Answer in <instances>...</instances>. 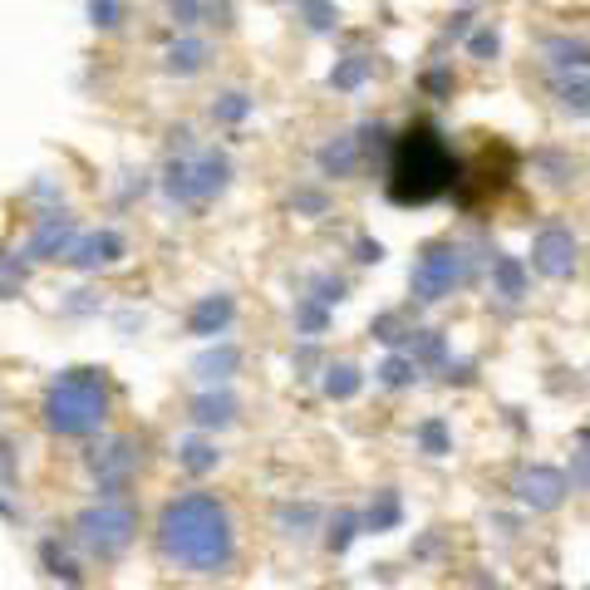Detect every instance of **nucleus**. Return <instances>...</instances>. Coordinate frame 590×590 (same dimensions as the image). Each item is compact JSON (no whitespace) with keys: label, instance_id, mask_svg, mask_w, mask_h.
Returning <instances> with one entry per match:
<instances>
[{"label":"nucleus","instance_id":"nucleus-1","mask_svg":"<svg viewBox=\"0 0 590 590\" xmlns=\"http://www.w3.org/2000/svg\"><path fill=\"white\" fill-rule=\"evenodd\" d=\"M157 542H163L167 561H177L183 571H197V576L227 571L231 556H237L231 516L207 492H187V498L167 502L163 522H157Z\"/></svg>","mask_w":590,"mask_h":590},{"label":"nucleus","instance_id":"nucleus-2","mask_svg":"<svg viewBox=\"0 0 590 590\" xmlns=\"http://www.w3.org/2000/svg\"><path fill=\"white\" fill-rule=\"evenodd\" d=\"M448 187H458V163H452L448 143L438 139V129L418 123L394 143V167H389V197L398 207H424L442 197Z\"/></svg>","mask_w":590,"mask_h":590},{"label":"nucleus","instance_id":"nucleus-3","mask_svg":"<svg viewBox=\"0 0 590 590\" xmlns=\"http://www.w3.org/2000/svg\"><path fill=\"white\" fill-rule=\"evenodd\" d=\"M109 418V379L99 369H69L45 394V424L65 438H89Z\"/></svg>","mask_w":590,"mask_h":590},{"label":"nucleus","instance_id":"nucleus-4","mask_svg":"<svg viewBox=\"0 0 590 590\" xmlns=\"http://www.w3.org/2000/svg\"><path fill=\"white\" fill-rule=\"evenodd\" d=\"M74 532H79V546L94 556H119L129 551L133 532H139V516L129 507H119V502H99V507L79 512V522H74Z\"/></svg>","mask_w":590,"mask_h":590},{"label":"nucleus","instance_id":"nucleus-5","mask_svg":"<svg viewBox=\"0 0 590 590\" xmlns=\"http://www.w3.org/2000/svg\"><path fill=\"white\" fill-rule=\"evenodd\" d=\"M458 281H462V251L448 247V241L424 247V256H418V266H414V295L418 301H442Z\"/></svg>","mask_w":590,"mask_h":590},{"label":"nucleus","instance_id":"nucleus-6","mask_svg":"<svg viewBox=\"0 0 590 590\" xmlns=\"http://www.w3.org/2000/svg\"><path fill=\"white\" fill-rule=\"evenodd\" d=\"M227 183V163L221 157H197V163H173V177H167V193L183 197V203H203V197L221 193Z\"/></svg>","mask_w":590,"mask_h":590},{"label":"nucleus","instance_id":"nucleus-7","mask_svg":"<svg viewBox=\"0 0 590 590\" xmlns=\"http://www.w3.org/2000/svg\"><path fill=\"white\" fill-rule=\"evenodd\" d=\"M576 256H581V247H576V237L566 227H546L542 237L532 241V266L542 271V276L551 281H566L576 271Z\"/></svg>","mask_w":590,"mask_h":590},{"label":"nucleus","instance_id":"nucleus-8","mask_svg":"<svg viewBox=\"0 0 590 590\" xmlns=\"http://www.w3.org/2000/svg\"><path fill=\"white\" fill-rule=\"evenodd\" d=\"M516 498H522L526 507H536V512L561 507V498H566V472H556V468H526L522 478H516Z\"/></svg>","mask_w":590,"mask_h":590},{"label":"nucleus","instance_id":"nucleus-9","mask_svg":"<svg viewBox=\"0 0 590 590\" xmlns=\"http://www.w3.org/2000/svg\"><path fill=\"white\" fill-rule=\"evenodd\" d=\"M129 468H133V448H129V442H113L103 458H94V472H99L103 488H119V482L129 478Z\"/></svg>","mask_w":590,"mask_h":590},{"label":"nucleus","instance_id":"nucleus-10","mask_svg":"<svg viewBox=\"0 0 590 590\" xmlns=\"http://www.w3.org/2000/svg\"><path fill=\"white\" fill-rule=\"evenodd\" d=\"M227 320H231V301L227 295H207V301L193 310V335H217Z\"/></svg>","mask_w":590,"mask_h":590},{"label":"nucleus","instance_id":"nucleus-11","mask_svg":"<svg viewBox=\"0 0 590 590\" xmlns=\"http://www.w3.org/2000/svg\"><path fill=\"white\" fill-rule=\"evenodd\" d=\"M492 286H498L502 301H522V295H526V271H522V261L502 256L498 266H492Z\"/></svg>","mask_w":590,"mask_h":590},{"label":"nucleus","instance_id":"nucleus-12","mask_svg":"<svg viewBox=\"0 0 590 590\" xmlns=\"http://www.w3.org/2000/svg\"><path fill=\"white\" fill-rule=\"evenodd\" d=\"M546 55H551L556 69H586L590 65V45H586V40H551V45H546Z\"/></svg>","mask_w":590,"mask_h":590},{"label":"nucleus","instance_id":"nucleus-13","mask_svg":"<svg viewBox=\"0 0 590 590\" xmlns=\"http://www.w3.org/2000/svg\"><path fill=\"white\" fill-rule=\"evenodd\" d=\"M119 237H113V231H103V237H89V241H84V247H79V256H74V261H79V266H109V261L113 256H119Z\"/></svg>","mask_w":590,"mask_h":590},{"label":"nucleus","instance_id":"nucleus-14","mask_svg":"<svg viewBox=\"0 0 590 590\" xmlns=\"http://www.w3.org/2000/svg\"><path fill=\"white\" fill-rule=\"evenodd\" d=\"M354 153H360V148H354V139H335V143L320 153V167H325V173H335V177H345V173L354 167Z\"/></svg>","mask_w":590,"mask_h":590},{"label":"nucleus","instance_id":"nucleus-15","mask_svg":"<svg viewBox=\"0 0 590 590\" xmlns=\"http://www.w3.org/2000/svg\"><path fill=\"white\" fill-rule=\"evenodd\" d=\"M325 394H330V398H354V394H360V369H354V364H335L330 379H325Z\"/></svg>","mask_w":590,"mask_h":590},{"label":"nucleus","instance_id":"nucleus-16","mask_svg":"<svg viewBox=\"0 0 590 590\" xmlns=\"http://www.w3.org/2000/svg\"><path fill=\"white\" fill-rule=\"evenodd\" d=\"M65 251L69 247V221L65 217H59V221H45V231H40V237H35V251Z\"/></svg>","mask_w":590,"mask_h":590},{"label":"nucleus","instance_id":"nucleus-17","mask_svg":"<svg viewBox=\"0 0 590 590\" xmlns=\"http://www.w3.org/2000/svg\"><path fill=\"white\" fill-rule=\"evenodd\" d=\"M364 74H369V59L350 55L340 69H335V89H354V84H364Z\"/></svg>","mask_w":590,"mask_h":590},{"label":"nucleus","instance_id":"nucleus-18","mask_svg":"<svg viewBox=\"0 0 590 590\" xmlns=\"http://www.w3.org/2000/svg\"><path fill=\"white\" fill-rule=\"evenodd\" d=\"M561 103H566V113H590V79L561 84Z\"/></svg>","mask_w":590,"mask_h":590},{"label":"nucleus","instance_id":"nucleus-19","mask_svg":"<svg viewBox=\"0 0 590 590\" xmlns=\"http://www.w3.org/2000/svg\"><path fill=\"white\" fill-rule=\"evenodd\" d=\"M231 408H237V404H231L227 394H221V398H203V404H197V418H203V424H227Z\"/></svg>","mask_w":590,"mask_h":590},{"label":"nucleus","instance_id":"nucleus-20","mask_svg":"<svg viewBox=\"0 0 590 590\" xmlns=\"http://www.w3.org/2000/svg\"><path fill=\"white\" fill-rule=\"evenodd\" d=\"M247 109H251V99H247V94H227V99L217 103V113H221V119H227V123L247 119Z\"/></svg>","mask_w":590,"mask_h":590},{"label":"nucleus","instance_id":"nucleus-21","mask_svg":"<svg viewBox=\"0 0 590 590\" xmlns=\"http://www.w3.org/2000/svg\"><path fill=\"white\" fill-rule=\"evenodd\" d=\"M418 438H424L428 452H448V428H442V424H424V428H418Z\"/></svg>","mask_w":590,"mask_h":590},{"label":"nucleus","instance_id":"nucleus-22","mask_svg":"<svg viewBox=\"0 0 590 590\" xmlns=\"http://www.w3.org/2000/svg\"><path fill=\"white\" fill-rule=\"evenodd\" d=\"M394 522H398V502L384 492V502H379V512H369V526H374V532H379V526H394Z\"/></svg>","mask_w":590,"mask_h":590},{"label":"nucleus","instance_id":"nucleus-23","mask_svg":"<svg viewBox=\"0 0 590 590\" xmlns=\"http://www.w3.org/2000/svg\"><path fill=\"white\" fill-rule=\"evenodd\" d=\"M379 374H384V384H408V379H414V364H408V360H389Z\"/></svg>","mask_w":590,"mask_h":590},{"label":"nucleus","instance_id":"nucleus-24","mask_svg":"<svg viewBox=\"0 0 590 590\" xmlns=\"http://www.w3.org/2000/svg\"><path fill=\"white\" fill-rule=\"evenodd\" d=\"M45 561H50V571H55V576H65V581H69V586H74V581H79V571H74V566L65 561V556H59V551H55V542H50V546H45Z\"/></svg>","mask_w":590,"mask_h":590},{"label":"nucleus","instance_id":"nucleus-25","mask_svg":"<svg viewBox=\"0 0 590 590\" xmlns=\"http://www.w3.org/2000/svg\"><path fill=\"white\" fill-rule=\"evenodd\" d=\"M212 462H217V452H212V448H197V442L187 448V468H193V472H207Z\"/></svg>","mask_w":590,"mask_h":590},{"label":"nucleus","instance_id":"nucleus-26","mask_svg":"<svg viewBox=\"0 0 590 590\" xmlns=\"http://www.w3.org/2000/svg\"><path fill=\"white\" fill-rule=\"evenodd\" d=\"M173 65L197 69V65H203V45H183V50H173Z\"/></svg>","mask_w":590,"mask_h":590},{"label":"nucleus","instance_id":"nucleus-27","mask_svg":"<svg viewBox=\"0 0 590 590\" xmlns=\"http://www.w3.org/2000/svg\"><path fill=\"white\" fill-rule=\"evenodd\" d=\"M350 526H354V516H340V522H335V536H330V546H335V551H345V546H350Z\"/></svg>","mask_w":590,"mask_h":590},{"label":"nucleus","instance_id":"nucleus-28","mask_svg":"<svg viewBox=\"0 0 590 590\" xmlns=\"http://www.w3.org/2000/svg\"><path fill=\"white\" fill-rule=\"evenodd\" d=\"M113 15H119V0H94V20L99 25H113Z\"/></svg>","mask_w":590,"mask_h":590},{"label":"nucleus","instance_id":"nucleus-29","mask_svg":"<svg viewBox=\"0 0 590 590\" xmlns=\"http://www.w3.org/2000/svg\"><path fill=\"white\" fill-rule=\"evenodd\" d=\"M472 55H498V35H488V30H482V35H472Z\"/></svg>","mask_w":590,"mask_h":590},{"label":"nucleus","instance_id":"nucleus-30","mask_svg":"<svg viewBox=\"0 0 590 590\" xmlns=\"http://www.w3.org/2000/svg\"><path fill=\"white\" fill-rule=\"evenodd\" d=\"M301 325H305V330H320V325H325V310H320V305H305V310H301Z\"/></svg>","mask_w":590,"mask_h":590},{"label":"nucleus","instance_id":"nucleus-31","mask_svg":"<svg viewBox=\"0 0 590 590\" xmlns=\"http://www.w3.org/2000/svg\"><path fill=\"white\" fill-rule=\"evenodd\" d=\"M424 84H428V94H448V69H434Z\"/></svg>","mask_w":590,"mask_h":590},{"label":"nucleus","instance_id":"nucleus-32","mask_svg":"<svg viewBox=\"0 0 590 590\" xmlns=\"http://www.w3.org/2000/svg\"><path fill=\"white\" fill-rule=\"evenodd\" d=\"M295 203H301L305 212H325V197H320V193H301V197H295Z\"/></svg>","mask_w":590,"mask_h":590},{"label":"nucleus","instance_id":"nucleus-33","mask_svg":"<svg viewBox=\"0 0 590 590\" xmlns=\"http://www.w3.org/2000/svg\"><path fill=\"white\" fill-rule=\"evenodd\" d=\"M384 256V247H379V241H360V261H379Z\"/></svg>","mask_w":590,"mask_h":590}]
</instances>
